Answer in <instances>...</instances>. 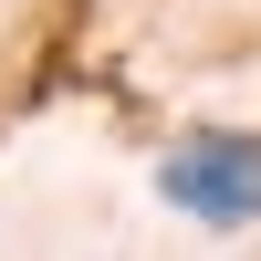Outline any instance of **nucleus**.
<instances>
[{
  "label": "nucleus",
  "instance_id": "obj_1",
  "mask_svg": "<svg viewBox=\"0 0 261 261\" xmlns=\"http://www.w3.org/2000/svg\"><path fill=\"white\" fill-rule=\"evenodd\" d=\"M157 188H167V209H188L199 230H251V220H261V136L209 125V136L167 146Z\"/></svg>",
  "mask_w": 261,
  "mask_h": 261
}]
</instances>
